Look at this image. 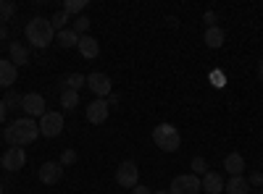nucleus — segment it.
Returning <instances> with one entry per match:
<instances>
[{"label":"nucleus","instance_id":"f257e3e1","mask_svg":"<svg viewBox=\"0 0 263 194\" xmlns=\"http://www.w3.org/2000/svg\"><path fill=\"white\" fill-rule=\"evenodd\" d=\"M37 137H40V123H37L34 118H16L13 123L6 126V134H3V139H6L11 147L32 144Z\"/></svg>","mask_w":263,"mask_h":194},{"label":"nucleus","instance_id":"f03ea898","mask_svg":"<svg viewBox=\"0 0 263 194\" xmlns=\"http://www.w3.org/2000/svg\"><path fill=\"white\" fill-rule=\"evenodd\" d=\"M27 39L32 42L34 48H48L50 42L55 39V29H53V24H50V18H45V16H34L29 24H27Z\"/></svg>","mask_w":263,"mask_h":194},{"label":"nucleus","instance_id":"7ed1b4c3","mask_svg":"<svg viewBox=\"0 0 263 194\" xmlns=\"http://www.w3.org/2000/svg\"><path fill=\"white\" fill-rule=\"evenodd\" d=\"M153 142H156V147H161L163 153H177L182 147V137L171 123H161V126L153 128Z\"/></svg>","mask_w":263,"mask_h":194},{"label":"nucleus","instance_id":"20e7f679","mask_svg":"<svg viewBox=\"0 0 263 194\" xmlns=\"http://www.w3.org/2000/svg\"><path fill=\"white\" fill-rule=\"evenodd\" d=\"M200 191H203V184L195 174L177 176L171 181V189H168V194H200Z\"/></svg>","mask_w":263,"mask_h":194},{"label":"nucleus","instance_id":"39448f33","mask_svg":"<svg viewBox=\"0 0 263 194\" xmlns=\"http://www.w3.org/2000/svg\"><path fill=\"white\" fill-rule=\"evenodd\" d=\"M21 107H24L27 118H42V116L48 113L45 97H42L40 92H27V95H21Z\"/></svg>","mask_w":263,"mask_h":194},{"label":"nucleus","instance_id":"423d86ee","mask_svg":"<svg viewBox=\"0 0 263 194\" xmlns=\"http://www.w3.org/2000/svg\"><path fill=\"white\" fill-rule=\"evenodd\" d=\"M116 184L124 186V189H135L140 184V168L132 163V160H124L116 168Z\"/></svg>","mask_w":263,"mask_h":194},{"label":"nucleus","instance_id":"0eeeda50","mask_svg":"<svg viewBox=\"0 0 263 194\" xmlns=\"http://www.w3.org/2000/svg\"><path fill=\"white\" fill-rule=\"evenodd\" d=\"M61 132H63V116H61V113L48 111L45 116L40 118V134H42V137L53 139V137H58Z\"/></svg>","mask_w":263,"mask_h":194},{"label":"nucleus","instance_id":"6e6552de","mask_svg":"<svg viewBox=\"0 0 263 194\" xmlns=\"http://www.w3.org/2000/svg\"><path fill=\"white\" fill-rule=\"evenodd\" d=\"M87 87H90L98 97H105V95H111V76L108 74H103V71H95V74H90L87 76Z\"/></svg>","mask_w":263,"mask_h":194},{"label":"nucleus","instance_id":"1a4fd4ad","mask_svg":"<svg viewBox=\"0 0 263 194\" xmlns=\"http://www.w3.org/2000/svg\"><path fill=\"white\" fill-rule=\"evenodd\" d=\"M24 163H27V153L21 147L6 149V155L0 158V165H3L6 170H21V168H24Z\"/></svg>","mask_w":263,"mask_h":194},{"label":"nucleus","instance_id":"9d476101","mask_svg":"<svg viewBox=\"0 0 263 194\" xmlns=\"http://www.w3.org/2000/svg\"><path fill=\"white\" fill-rule=\"evenodd\" d=\"M37 176H40V181H42V184H48V186H50V184H58V181L63 179V165H61V163H50V160H48V163H42V165H40Z\"/></svg>","mask_w":263,"mask_h":194},{"label":"nucleus","instance_id":"9b49d317","mask_svg":"<svg viewBox=\"0 0 263 194\" xmlns=\"http://www.w3.org/2000/svg\"><path fill=\"white\" fill-rule=\"evenodd\" d=\"M105 118H108V102L103 97H98V100H92L90 105H87V121H90L92 126L105 123Z\"/></svg>","mask_w":263,"mask_h":194},{"label":"nucleus","instance_id":"f8f14e48","mask_svg":"<svg viewBox=\"0 0 263 194\" xmlns=\"http://www.w3.org/2000/svg\"><path fill=\"white\" fill-rule=\"evenodd\" d=\"M18 79V69L13 66L11 60H6V58H0V87H13V81Z\"/></svg>","mask_w":263,"mask_h":194},{"label":"nucleus","instance_id":"ddd939ff","mask_svg":"<svg viewBox=\"0 0 263 194\" xmlns=\"http://www.w3.org/2000/svg\"><path fill=\"white\" fill-rule=\"evenodd\" d=\"M200 184H203V191L205 194H221L224 191V179L216 174V170H208V174L200 179Z\"/></svg>","mask_w":263,"mask_h":194},{"label":"nucleus","instance_id":"4468645a","mask_svg":"<svg viewBox=\"0 0 263 194\" xmlns=\"http://www.w3.org/2000/svg\"><path fill=\"white\" fill-rule=\"evenodd\" d=\"M77 48H79L82 58H98V55H100V45H98V39H95V37H90V34H82Z\"/></svg>","mask_w":263,"mask_h":194},{"label":"nucleus","instance_id":"2eb2a0df","mask_svg":"<svg viewBox=\"0 0 263 194\" xmlns=\"http://www.w3.org/2000/svg\"><path fill=\"white\" fill-rule=\"evenodd\" d=\"M8 53H11V63H13V66L18 69V66H27V63H29V53H27V48L24 45H21V42H11V45H8Z\"/></svg>","mask_w":263,"mask_h":194},{"label":"nucleus","instance_id":"dca6fc26","mask_svg":"<svg viewBox=\"0 0 263 194\" xmlns=\"http://www.w3.org/2000/svg\"><path fill=\"white\" fill-rule=\"evenodd\" d=\"M224 168L229 170L232 176H242V170H245V158L239 155V153H229L224 158Z\"/></svg>","mask_w":263,"mask_h":194},{"label":"nucleus","instance_id":"f3484780","mask_svg":"<svg viewBox=\"0 0 263 194\" xmlns=\"http://www.w3.org/2000/svg\"><path fill=\"white\" fill-rule=\"evenodd\" d=\"M224 39H227V34H224L221 27H208L205 29V45L208 48H213V50L224 48Z\"/></svg>","mask_w":263,"mask_h":194},{"label":"nucleus","instance_id":"a211bd4d","mask_svg":"<svg viewBox=\"0 0 263 194\" xmlns=\"http://www.w3.org/2000/svg\"><path fill=\"white\" fill-rule=\"evenodd\" d=\"M224 191H227V194H250V184H248V179H242V176H232V179L224 184Z\"/></svg>","mask_w":263,"mask_h":194},{"label":"nucleus","instance_id":"6ab92c4d","mask_svg":"<svg viewBox=\"0 0 263 194\" xmlns=\"http://www.w3.org/2000/svg\"><path fill=\"white\" fill-rule=\"evenodd\" d=\"M55 39H58L61 48H77V45H79V34H77L74 29H61V32H55Z\"/></svg>","mask_w":263,"mask_h":194},{"label":"nucleus","instance_id":"aec40b11","mask_svg":"<svg viewBox=\"0 0 263 194\" xmlns=\"http://www.w3.org/2000/svg\"><path fill=\"white\" fill-rule=\"evenodd\" d=\"M77 105H79V92L63 87L61 90V107H63V111H74Z\"/></svg>","mask_w":263,"mask_h":194},{"label":"nucleus","instance_id":"412c9836","mask_svg":"<svg viewBox=\"0 0 263 194\" xmlns=\"http://www.w3.org/2000/svg\"><path fill=\"white\" fill-rule=\"evenodd\" d=\"M84 84H87V76H84V74H69V76H66V84H63V87H69V90H77V92H79Z\"/></svg>","mask_w":263,"mask_h":194},{"label":"nucleus","instance_id":"4be33fe9","mask_svg":"<svg viewBox=\"0 0 263 194\" xmlns=\"http://www.w3.org/2000/svg\"><path fill=\"white\" fill-rule=\"evenodd\" d=\"M84 8H87V0H66L63 3V13H69V16L82 13Z\"/></svg>","mask_w":263,"mask_h":194},{"label":"nucleus","instance_id":"5701e85b","mask_svg":"<svg viewBox=\"0 0 263 194\" xmlns=\"http://www.w3.org/2000/svg\"><path fill=\"white\" fill-rule=\"evenodd\" d=\"M69 21H71V16H69V13L58 11V13L50 18V24H53V29H55V32H61V29H66V24H69Z\"/></svg>","mask_w":263,"mask_h":194},{"label":"nucleus","instance_id":"b1692460","mask_svg":"<svg viewBox=\"0 0 263 194\" xmlns=\"http://www.w3.org/2000/svg\"><path fill=\"white\" fill-rule=\"evenodd\" d=\"M190 165H192V174H195V176H197V174H203V176L208 174V163H205V158H203V155H195Z\"/></svg>","mask_w":263,"mask_h":194},{"label":"nucleus","instance_id":"393cba45","mask_svg":"<svg viewBox=\"0 0 263 194\" xmlns=\"http://www.w3.org/2000/svg\"><path fill=\"white\" fill-rule=\"evenodd\" d=\"M71 29H74L79 37H82V34H87V29H90V18H87V16H79V18L74 21V27H71Z\"/></svg>","mask_w":263,"mask_h":194},{"label":"nucleus","instance_id":"a878e982","mask_svg":"<svg viewBox=\"0 0 263 194\" xmlns=\"http://www.w3.org/2000/svg\"><path fill=\"white\" fill-rule=\"evenodd\" d=\"M77 158H79V155L74 153V149H63V153H61V160H58V163H61V165L66 168V165H74V163H77Z\"/></svg>","mask_w":263,"mask_h":194},{"label":"nucleus","instance_id":"bb28decb","mask_svg":"<svg viewBox=\"0 0 263 194\" xmlns=\"http://www.w3.org/2000/svg\"><path fill=\"white\" fill-rule=\"evenodd\" d=\"M3 102H6V111H13V107H21V95H16V92H8Z\"/></svg>","mask_w":263,"mask_h":194},{"label":"nucleus","instance_id":"cd10ccee","mask_svg":"<svg viewBox=\"0 0 263 194\" xmlns=\"http://www.w3.org/2000/svg\"><path fill=\"white\" fill-rule=\"evenodd\" d=\"M13 13H16V3H3V8H0V21H11Z\"/></svg>","mask_w":263,"mask_h":194},{"label":"nucleus","instance_id":"c85d7f7f","mask_svg":"<svg viewBox=\"0 0 263 194\" xmlns=\"http://www.w3.org/2000/svg\"><path fill=\"white\" fill-rule=\"evenodd\" d=\"M248 184L250 186H263V174H260V170H253V174L248 176Z\"/></svg>","mask_w":263,"mask_h":194},{"label":"nucleus","instance_id":"c756f323","mask_svg":"<svg viewBox=\"0 0 263 194\" xmlns=\"http://www.w3.org/2000/svg\"><path fill=\"white\" fill-rule=\"evenodd\" d=\"M203 18H205V24H208V27H216V13H213V11H205Z\"/></svg>","mask_w":263,"mask_h":194},{"label":"nucleus","instance_id":"7c9ffc66","mask_svg":"<svg viewBox=\"0 0 263 194\" xmlns=\"http://www.w3.org/2000/svg\"><path fill=\"white\" fill-rule=\"evenodd\" d=\"M132 194H153V191H150L147 186H142V184H137L135 189H132Z\"/></svg>","mask_w":263,"mask_h":194},{"label":"nucleus","instance_id":"2f4dec72","mask_svg":"<svg viewBox=\"0 0 263 194\" xmlns=\"http://www.w3.org/2000/svg\"><path fill=\"white\" fill-rule=\"evenodd\" d=\"M3 121H6V102L0 100V123H3Z\"/></svg>","mask_w":263,"mask_h":194},{"label":"nucleus","instance_id":"473e14b6","mask_svg":"<svg viewBox=\"0 0 263 194\" xmlns=\"http://www.w3.org/2000/svg\"><path fill=\"white\" fill-rule=\"evenodd\" d=\"M6 37H8V29H6L3 24H0V39H6Z\"/></svg>","mask_w":263,"mask_h":194},{"label":"nucleus","instance_id":"72a5a7b5","mask_svg":"<svg viewBox=\"0 0 263 194\" xmlns=\"http://www.w3.org/2000/svg\"><path fill=\"white\" fill-rule=\"evenodd\" d=\"M258 76L263 79V60H260V66H258Z\"/></svg>","mask_w":263,"mask_h":194},{"label":"nucleus","instance_id":"f704fd0d","mask_svg":"<svg viewBox=\"0 0 263 194\" xmlns=\"http://www.w3.org/2000/svg\"><path fill=\"white\" fill-rule=\"evenodd\" d=\"M3 191H6V189H3V181H0V194H3Z\"/></svg>","mask_w":263,"mask_h":194},{"label":"nucleus","instance_id":"c9c22d12","mask_svg":"<svg viewBox=\"0 0 263 194\" xmlns=\"http://www.w3.org/2000/svg\"><path fill=\"white\" fill-rule=\"evenodd\" d=\"M153 194H168V191H153Z\"/></svg>","mask_w":263,"mask_h":194},{"label":"nucleus","instance_id":"e433bc0d","mask_svg":"<svg viewBox=\"0 0 263 194\" xmlns=\"http://www.w3.org/2000/svg\"><path fill=\"white\" fill-rule=\"evenodd\" d=\"M3 3H6V0H0V8H3Z\"/></svg>","mask_w":263,"mask_h":194},{"label":"nucleus","instance_id":"4c0bfd02","mask_svg":"<svg viewBox=\"0 0 263 194\" xmlns=\"http://www.w3.org/2000/svg\"><path fill=\"white\" fill-rule=\"evenodd\" d=\"M260 194H263V191H260Z\"/></svg>","mask_w":263,"mask_h":194}]
</instances>
